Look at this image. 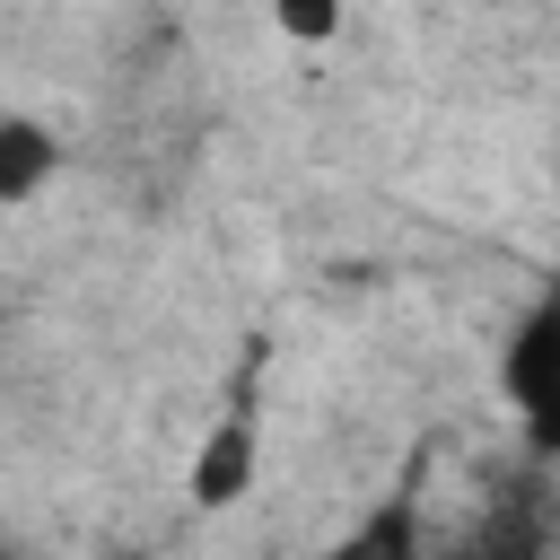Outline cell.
<instances>
[{
	"label": "cell",
	"mask_w": 560,
	"mask_h": 560,
	"mask_svg": "<svg viewBox=\"0 0 560 560\" xmlns=\"http://www.w3.org/2000/svg\"><path fill=\"white\" fill-rule=\"evenodd\" d=\"M455 560H534L525 534H490V551H455Z\"/></svg>",
	"instance_id": "cell-6"
},
{
	"label": "cell",
	"mask_w": 560,
	"mask_h": 560,
	"mask_svg": "<svg viewBox=\"0 0 560 560\" xmlns=\"http://www.w3.org/2000/svg\"><path fill=\"white\" fill-rule=\"evenodd\" d=\"M114 560H131V551H114Z\"/></svg>",
	"instance_id": "cell-7"
},
{
	"label": "cell",
	"mask_w": 560,
	"mask_h": 560,
	"mask_svg": "<svg viewBox=\"0 0 560 560\" xmlns=\"http://www.w3.org/2000/svg\"><path fill=\"white\" fill-rule=\"evenodd\" d=\"M61 166V140L35 122V114H9L0 122V201L9 210H26L35 192H44V175Z\"/></svg>",
	"instance_id": "cell-4"
},
{
	"label": "cell",
	"mask_w": 560,
	"mask_h": 560,
	"mask_svg": "<svg viewBox=\"0 0 560 560\" xmlns=\"http://www.w3.org/2000/svg\"><path fill=\"white\" fill-rule=\"evenodd\" d=\"M245 481H254V411L236 402V411L210 429V446L192 455V499H201V508H236Z\"/></svg>",
	"instance_id": "cell-3"
},
{
	"label": "cell",
	"mask_w": 560,
	"mask_h": 560,
	"mask_svg": "<svg viewBox=\"0 0 560 560\" xmlns=\"http://www.w3.org/2000/svg\"><path fill=\"white\" fill-rule=\"evenodd\" d=\"M332 560H429V551H420V481L385 490V499L332 542Z\"/></svg>",
	"instance_id": "cell-2"
},
{
	"label": "cell",
	"mask_w": 560,
	"mask_h": 560,
	"mask_svg": "<svg viewBox=\"0 0 560 560\" xmlns=\"http://www.w3.org/2000/svg\"><path fill=\"white\" fill-rule=\"evenodd\" d=\"M341 9H350V0H271V26H280L289 44H332V35H341Z\"/></svg>",
	"instance_id": "cell-5"
},
{
	"label": "cell",
	"mask_w": 560,
	"mask_h": 560,
	"mask_svg": "<svg viewBox=\"0 0 560 560\" xmlns=\"http://www.w3.org/2000/svg\"><path fill=\"white\" fill-rule=\"evenodd\" d=\"M499 394H508V411H516L525 446L551 464V455H560V298H542V306L508 332Z\"/></svg>",
	"instance_id": "cell-1"
}]
</instances>
